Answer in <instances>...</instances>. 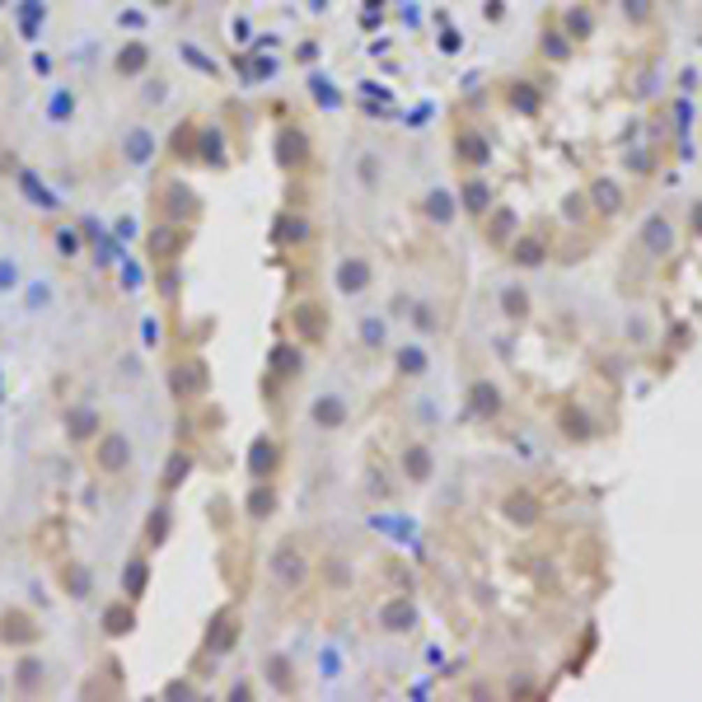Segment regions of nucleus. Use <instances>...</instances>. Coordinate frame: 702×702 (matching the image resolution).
Here are the masks:
<instances>
[{
	"label": "nucleus",
	"mask_w": 702,
	"mask_h": 702,
	"mask_svg": "<svg viewBox=\"0 0 702 702\" xmlns=\"http://www.w3.org/2000/svg\"><path fill=\"white\" fill-rule=\"evenodd\" d=\"M506 225H511V216H497V220H492V239H497V244L506 239Z\"/></svg>",
	"instance_id": "412c9836"
},
{
	"label": "nucleus",
	"mask_w": 702,
	"mask_h": 702,
	"mask_svg": "<svg viewBox=\"0 0 702 702\" xmlns=\"http://www.w3.org/2000/svg\"><path fill=\"white\" fill-rule=\"evenodd\" d=\"M464 206L473 211V216H483V206H487V187L468 178V183H464Z\"/></svg>",
	"instance_id": "9b49d317"
},
{
	"label": "nucleus",
	"mask_w": 702,
	"mask_h": 702,
	"mask_svg": "<svg viewBox=\"0 0 702 702\" xmlns=\"http://www.w3.org/2000/svg\"><path fill=\"white\" fill-rule=\"evenodd\" d=\"M183 473H187V459H183V454H178V459H169V478H164V483H178V478H183Z\"/></svg>",
	"instance_id": "aec40b11"
},
{
	"label": "nucleus",
	"mask_w": 702,
	"mask_h": 702,
	"mask_svg": "<svg viewBox=\"0 0 702 702\" xmlns=\"http://www.w3.org/2000/svg\"><path fill=\"white\" fill-rule=\"evenodd\" d=\"M126 627H131V613H126L122 604L108 608V632H126Z\"/></svg>",
	"instance_id": "f3484780"
},
{
	"label": "nucleus",
	"mask_w": 702,
	"mask_h": 702,
	"mask_svg": "<svg viewBox=\"0 0 702 702\" xmlns=\"http://www.w3.org/2000/svg\"><path fill=\"white\" fill-rule=\"evenodd\" d=\"M511 108H520V112H534V108H539V94H534L529 85H511Z\"/></svg>",
	"instance_id": "9d476101"
},
{
	"label": "nucleus",
	"mask_w": 702,
	"mask_h": 702,
	"mask_svg": "<svg viewBox=\"0 0 702 702\" xmlns=\"http://www.w3.org/2000/svg\"><path fill=\"white\" fill-rule=\"evenodd\" d=\"M459 155H464V164H483L487 159V140L473 136V131H464V136H459Z\"/></svg>",
	"instance_id": "39448f33"
},
{
	"label": "nucleus",
	"mask_w": 702,
	"mask_h": 702,
	"mask_svg": "<svg viewBox=\"0 0 702 702\" xmlns=\"http://www.w3.org/2000/svg\"><path fill=\"white\" fill-rule=\"evenodd\" d=\"M674 244V230H670V220L665 216H651L646 225H641V249L646 253H665Z\"/></svg>",
	"instance_id": "f03ea898"
},
{
	"label": "nucleus",
	"mask_w": 702,
	"mask_h": 702,
	"mask_svg": "<svg viewBox=\"0 0 702 702\" xmlns=\"http://www.w3.org/2000/svg\"><path fill=\"white\" fill-rule=\"evenodd\" d=\"M169 384H173V393H178V398H192V393H202V389H206V365H202L197 356L178 360V365H173V374H169Z\"/></svg>",
	"instance_id": "f257e3e1"
},
{
	"label": "nucleus",
	"mask_w": 702,
	"mask_h": 702,
	"mask_svg": "<svg viewBox=\"0 0 702 702\" xmlns=\"http://www.w3.org/2000/svg\"><path fill=\"white\" fill-rule=\"evenodd\" d=\"M98 464L108 468V473H122V468H126V436H108V440H103Z\"/></svg>",
	"instance_id": "7ed1b4c3"
},
{
	"label": "nucleus",
	"mask_w": 702,
	"mask_h": 702,
	"mask_svg": "<svg viewBox=\"0 0 702 702\" xmlns=\"http://www.w3.org/2000/svg\"><path fill=\"white\" fill-rule=\"evenodd\" d=\"M314 417H319V421H332V426H337V421H342V403H319V412H314Z\"/></svg>",
	"instance_id": "a211bd4d"
},
{
	"label": "nucleus",
	"mask_w": 702,
	"mask_h": 702,
	"mask_svg": "<svg viewBox=\"0 0 702 702\" xmlns=\"http://www.w3.org/2000/svg\"><path fill=\"white\" fill-rule=\"evenodd\" d=\"M173 244H178V234H173V230H155V234H150V249H155V258H169Z\"/></svg>",
	"instance_id": "f8f14e48"
},
{
	"label": "nucleus",
	"mask_w": 702,
	"mask_h": 702,
	"mask_svg": "<svg viewBox=\"0 0 702 702\" xmlns=\"http://www.w3.org/2000/svg\"><path fill=\"white\" fill-rule=\"evenodd\" d=\"M145 590V562H131L126 566V594H140Z\"/></svg>",
	"instance_id": "dca6fc26"
},
{
	"label": "nucleus",
	"mask_w": 702,
	"mask_h": 702,
	"mask_svg": "<svg viewBox=\"0 0 702 702\" xmlns=\"http://www.w3.org/2000/svg\"><path fill=\"white\" fill-rule=\"evenodd\" d=\"M497 407H501V398H497V389H492V384H478V389H473V412L492 417Z\"/></svg>",
	"instance_id": "6e6552de"
},
{
	"label": "nucleus",
	"mask_w": 702,
	"mask_h": 702,
	"mask_svg": "<svg viewBox=\"0 0 702 702\" xmlns=\"http://www.w3.org/2000/svg\"><path fill=\"white\" fill-rule=\"evenodd\" d=\"M407 473H412L417 483L426 478V473H431V454L421 450V445H412V450H407Z\"/></svg>",
	"instance_id": "1a4fd4ad"
},
{
	"label": "nucleus",
	"mask_w": 702,
	"mask_h": 702,
	"mask_svg": "<svg viewBox=\"0 0 702 702\" xmlns=\"http://www.w3.org/2000/svg\"><path fill=\"white\" fill-rule=\"evenodd\" d=\"M590 197L604 206V211H618V202H623V192H618V183H613V178H594V183H590Z\"/></svg>",
	"instance_id": "20e7f679"
},
{
	"label": "nucleus",
	"mask_w": 702,
	"mask_h": 702,
	"mask_svg": "<svg viewBox=\"0 0 702 702\" xmlns=\"http://www.w3.org/2000/svg\"><path fill=\"white\" fill-rule=\"evenodd\" d=\"M590 29H594V15H585V10H571V19H566V33H571V38H585Z\"/></svg>",
	"instance_id": "ddd939ff"
},
{
	"label": "nucleus",
	"mask_w": 702,
	"mask_h": 702,
	"mask_svg": "<svg viewBox=\"0 0 702 702\" xmlns=\"http://www.w3.org/2000/svg\"><path fill=\"white\" fill-rule=\"evenodd\" d=\"M627 24H651L655 19V0H623Z\"/></svg>",
	"instance_id": "0eeeda50"
},
{
	"label": "nucleus",
	"mask_w": 702,
	"mask_h": 702,
	"mask_svg": "<svg viewBox=\"0 0 702 702\" xmlns=\"http://www.w3.org/2000/svg\"><path fill=\"white\" fill-rule=\"evenodd\" d=\"M506 515H511L515 525H529V520H539V506H534L529 497H511L506 501Z\"/></svg>",
	"instance_id": "423d86ee"
},
{
	"label": "nucleus",
	"mask_w": 702,
	"mask_h": 702,
	"mask_svg": "<svg viewBox=\"0 0 702 702\" xmlns=\"http://www.w3.org/2000/svg\"><path fill=\"white\" fill-rule=\"evenodd\" d=\"M365 277H370L365 263H346L342 267V291H360V281H365Z\"/></svg>",
	"instance_id": "4468645a"
},
{
	"label": "nucleus",
	"mask_w": 702,
	"mask_h": 702,
	"mask_svg": "<svg viewBox=\"0 0 702 702\" xmlns=\"http://www.w3.org/2000/svg\"><path fill=\"white\" fill-rule=\"evenodd\" d=\"M253 515H272V492H258V497H249Z\"/></svg>",
	"instance_id": "6ab92c4d"
},
{
	"label": "nucleus",
	"mask_w": 702,
	"mask_h": 702,
	"mask_svg": "<svg viewBox=\"0 0 702 702\" xmlns=\"http://www.w3.org/2000/svg\"><path fill=\"white\" fill-rule=\"evenodd\" d=\"M384 618H389L384 627H393V632H398V627H412V608H407V604H393V608H384Z\"/></svg>",
	"instance_id": "2eb2a0df"
}]
</instances>
